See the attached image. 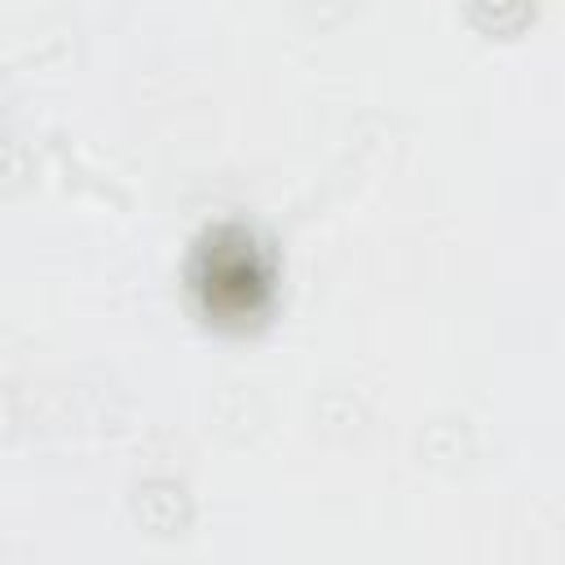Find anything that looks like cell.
Masks as SVG:
<instances>
[{"mask_svg": "<svg viewBox=\"0 0 565 565\" xmlns=\"http://www.w3.org/2000/svg\"><path fill=\"white\" fill-rule=\"evenodd\" d=\"M265 282H269V274L243 230H221L199 252V287L216 313H230V318L252 313Z\"/></svg>", "mask_w": 565, "mask_h": 565, "instance_id": "1", "label": "cell"}]
</instances>
